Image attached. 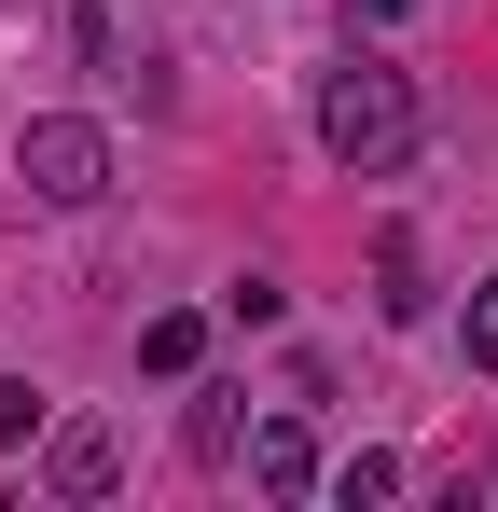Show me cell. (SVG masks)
<instances>
[{
    "instance_id": "cell-1",
    "label": "cell",
    "mask_w": 498,
    "mask_h": 512,
    "mask_svg": "<svg viewBox=\"0 0 498 512\" xmlns=\"http://www.w3.org/2000/svg\"><path fill=\"white\" fill-rule=\"evenodd\" d=\"M429 139V97H415L402 56H374V42H346V70H319V153L332 167H360V180H388Z\"/></svg>"
},
{
    "instance_id": "cell-2",
    "label": "cell",
    "mask_w": 498,
    "mask_h": 512,
    "mask_svg": "<svg viewBox=\"0 0 498 512\" xmlns=\"http://www.w3.org/2000/svg\"><path fill=\"white\" fill-rule=\"evenodd\" d=\"M14 180H28V208H97V194H111V125L28 111V125H14Z\"/></svg>"
},
{
    "instance_id": "cell-3",
    "label": "cell",
    "mask_w": 498,
    "mask_h": 512,
    "mask_svg": "<svg viewBox=\"0 0 498 512\" xmlns=\"http://www.w3.org/2000/svg\"><path fill=\"white\" fill-rule=\"evenodd\" d=\"M249 485H263V499H319V485H332L319 429H305V416H249Z\"/></svg>"
},
{
    "instance_id": "cell-4",
    "label": "cell",
    "mask_w": 498,
    "mask_h": 512,
    "mask_svg": "<svg viewBox=\"0 0 498 512\" xmlns=\"http://www.w3.org/2000/svg\"><path fill=\"white\" fill-rule=\"evenodd\" d=\"M42 485H56V499H111V485H125V443H111L97 416L42 429Z\"/></svg>"
},
{
    "instance_id": "cell-5",
    "label": "cell",
    "mask_w": 498,
    "mask_h": 512,
    "mask_svg": "<svg viewBox=\"0 0 498 512\" xmlns=\"http://www.w3.org/2000/svg\"><path fill=\"white\" fill-rule=\"evenodd\" d=\"M443 291H429V250H415V222H388L374 236V319H429Z\"/></svg>"
},
{
    "instance_id": "cell-6",
    "label": "cell",
    "mask_w": 498,
    "mask_h": 512,
    "mask_svg": "<svg viewBox=\"0 0 498 512\" xmlns=\"http://www.w3.org/2000/svg\"><path fill=\"white\" fill-rule=\"evenodd\" d=\"M180 443L222 471V457H249V388H194V416H180Z\"/></svg>"
},
{
    "instance_id": "cell-7",
    "label": "cell",
    "mask_w": 498,
    "mask_h": 512,
    "mask_svg": "<svg viewBox=\"0 0 498 512\" xmlns=\"http://www.w3.org/2000/svg\"><path fill=\"white\" fill-rule=\"evenodd\" d=\"M402 485H415V471H402V457H374V443L332 457V499H346V512H360V499H402Z\"/></svg>"
},
{
    "instance_id": "cell-8",
    "label": "cell",
    "mask_w": 498,
    "mask_h": 512,
    "mask_svg": "<svg viewBox=\"0 0 498 512\" xmlns=\"http://www.w3.org/2000/svg\"><path fill=\"white\" fill-rule=\"evenodd\" d=\"M194 360H208V319H153L139 333V374H194Z\"/></svg>"
},
{
    "instance_id": "cell-9",
    "label": "cell",
    "mask_w": 498,
    "mask_h": 512,
    "mask_svg": "<svg viewBox=\"0 0 498 512\" xmlns=\"http://www.w3.org/2000/svg\"><path fill=\"white\" fill-rule=\"evenodd\" d=\"M457 346H471V374H498V277H471V305H457Z\"/></svg>"
},
{
    "instance_id": "cell-10",
    "label": "cell",
    "mask_w": 498,
    "mask_h": 512,
    "mask_svg": "<svg viewBox=\"0 0 498 512\" xmlns=\"http://www.w3.org/2000/svg\"><path fill=\"white\" fill-rule=\"evenodd\" d=\"M222 319H236V333H277V319H291V291H277V277H236V291H222Z\"/></svg>"
},
{
    "instance_id": "cell-11",
    "label": "cell",
    "mask_w": 498,
    "mask_h": 512,
    "mask_svg": "<svg viewBox=\"0 0 498 512\" xmlns=\"http://www.w3.org/2000/svg\"><path fill=\"white\" fill-rule=\"evenodd\" d=\"M0 443H42V388L28 374H0Z\"/></svg>"
},
{
    "instance_id": "cell-12",
    "label": "cell",
    "mask_w": 498,
    "mask_h": 512,
    "mask_svg": "<svg viewBox=\"0 0 498 512\" xmlns=\"http://www.w3.org/2000/svg\"><path fill=\"white\" fill-rule=\"evenodd\" d=\"M402 14H429V0H360V28H402Z\"/></svg>"
}]
</instances>
